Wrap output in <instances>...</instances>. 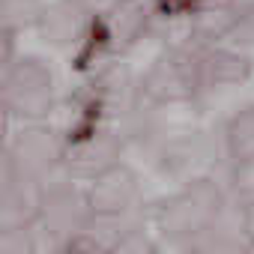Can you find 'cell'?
<instances>
[{
	"instance_id": "52a82bcc",
	"label": "cell",
	"mask_w": 254,
	"mask_h": 254,
	"mask_svg": "<svg viewBox=\"0 0 254 254\" xmlns=\"http://www.w3.org/2000/svg\"><path fill=\"white\" fill-rule=\"evenodd\" d=\"M12 180H18V168H15V162H12L9 150L0 147V189H6Z\"/></svg>"
},
{
	"instance_id": "8992f818",
	"label": "cell",
	"mask_w": 254,
	"mask_h": 254,
	"mask_svg": "<svg viewBox=\"0 0 254 254\" xmlns=\"http://www.w3.org/2000/svg\"><path fill=\"white\" fill-rule=\"evenodd\" d=\"M0 254H33L27 233H0Z\"/></svg>"
},
{
	"instance_id": "ba28073f",
	"label": "cell",
	"mask_w": 254,
	"mask_h": 254,
	"mask_svg": "<svg viewBox=\"0 0 254 254\" xmlns=\"http://www.w3.org/2000/svg\"><path fill=\"white\" fill-rule=\"evenodd\" d=\"M12 60H15V36L0 30V72H3Z\"/></svg>"
},
{
	"instance_id": "9c48e42d",
	"label": "cell",
	"mask_w": 254,
	"mask_h": 254,
	"mask_svg": "<svg viewBox=\"0 0 254 254\" xmlns=\"http://www.w3.org/2000/svg\"><path fill=\"white\" fill-rule=\"evenodd\" d=\"M6 135H9V111L0 102V147H6Z\"/></svg>"
},
{
	"instance_id": "7a4b0ae2",
	"label": "cell",
	"mask_w": 254,
	"mask_h": 254,
	"mask_svg": "<svg viewBox=\"0 0 254 254\" xmlns=\"http://www.w3.org/2000/svg\"><path fill=\"white\" fill-rule=\"evenodd\" d=\"M6 150H9V156L18 168V177H27L33 183H39L63 156L57 135L48 126H39V123L24 126V129L6 144Z\"/></svg>"
},
{
	"instance_id": "3957f363",
	"label": "cell",
	"mask_w": 254,
	"mask_h": 254,
	"mask_svg": "<svg viewBox=\"0 0 254 254\" xmlns=\"http://www.w3.org/2000/svg\"><path fill=\"white\" fill-rule=\"evenodd\" d=\"M45 191L39 183L18 177L6 189H0V233H27L42 212Z\"/></svg>"
},
{
	"instance_id": "5b68a950",
	"label": "cell",
	"mask_w": 254,
	"mask_h": 254,
	"mask_svg": "<svg viewBox=\"0 0 254 254\" xmlns=\"http://www.w3.org/2000/svg\"><path fill=\"white\" fill-rule=\"evenodd\" d=\"M230 141L239 153H254V111L251 114H242L233 129H230Z\"/></svg>"
},
{
	"instance_id": "277c9868",
	"label": "cell",
	"mask_w": 254,
	"mask_h": 254,
	"mask_svg": "<svg viewBox=\"0 0 254 254\" xmlns=\"http://www.w3.org/2000/svg\"><path fill=\"white\" fill-rule=\"evenodd\" d=\"M39 15H42L39 0H0V30L12 36L39 24Z\"/></svg>"
},
{
	"instance_id": "6da1fadb",
	"label": "cell",
	"mask_w": 254,
	"mask_h": 254,
	"mask_svg": "<svg viewBox=\"0 0 254 254\" xmlns=\"http://www.w3.org/2000/svg\"><path fill=\"white\" fill-rule=\"evenodd\" d=\"M0 102L9 117L39 120L54 105V75L39 57H15L0 72Z\"/></svg>"
}]
</instances>
